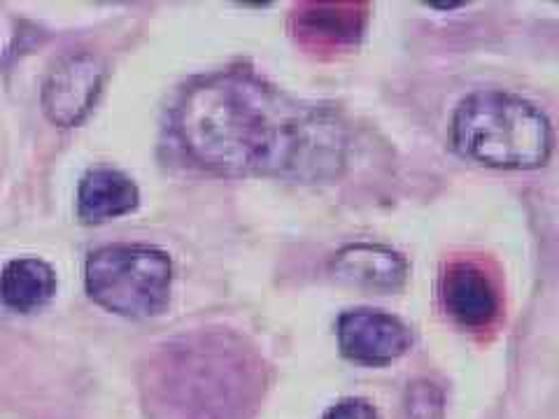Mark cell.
Returning a JSON list of instances; mask_svg holds the SVG:
<instances>
[{"instance_id": "cell-11", "label": "cell", "mask_w": 559, "mask_h": 419, "mask_svg": "<svg viewBox=\"0 0 559 419\" xmlns=\"http://www.w3.org/2000/svg\"><path fill=\"white\" fill-rule=\"evenodd\" d=\"M441 392L429 382H415L408 392L411 419H441Z\"/></svg>"}, {"instance_id": "cell-9", "label": "cell", "mask_w": 559, "mask_h": 419, "mask_svg": "<svg viewBox=\"0 0 559 419\" xmlns=\"http://www.w3.org/2000/svg\"><path fill=\"white\" fill-rule=\"evenodd\" d=\"M57 275L40 259H14L0 273V301L14 312H33L49 303Z\"/></svg>"}, {"instance_id": "cell-6", "label": "cell", "mask_w": 559, "mask_h": 419, "mask_svg": "<svg viewBox=\"0 0 559 419\" xmlns=\"http://www.w3.org/2000/svg\"><path fill=\"white\" fill-rule=\"evenodd\" d=\"M443 303L450 318L466 328H487L499 318V291L480 266L457 261L443 275Z\"/></svg>"}, {"instance_id": "cell-4", "label": "cell", "mask_w": 559, "mask_h": 419, "mask_svg": "<svg viewBox=\"0 0 559 419\" xmlns=\"http://www.w3.org/2000/svg\"><path fill=\"white\" fill-rule=\"evenodd\" d=\"M103 82L105 63L98 57L90 51L63 57L49 70L43 86V110L51 124L63 129L82 124L94 108Z\"/></svg>"}, {"instance_id": "cell-2", "label": "cell", "mask_w": 559, "mask_h": 419, "mask_svg": "<svg viewBox=\"0 0 559 419\" xmlns=\"http://www.w3.org/2000/svg\"><path fill=\"white\" fill-rule=\"evenodd\" d=\"M450 137L466 159L503 170L538 168L552 152L546 115L530 100L503 92H478L462 100Z\"/></svg>"}, {"instance_id": "cell-1", "label": "cell", "mask_w": 559, "mask_h": 419, "mask_svg": "<svg viewBox=\"0 0 559 419\" xmlns=\"http://www.w3.org/2000/svg\"><path fill=\"white\" fill-rule=\"evenodd\" d=\"M173 131L191 161L222 175L318 182L336 178L345 164L336 115L294 100L250 70L189 84L175 103Z\"/></svg>"}, {"instance_id": "cell-12", "label": "cell", "mask_w": 559, "mask_h": 419, "mask_svg": "<svg viewBox=\"0 0 559 419\" xmlns=\"http://www.w3.org/2000/svg\"><path fill=\"white\" fill-rule=\"evenodd\" d=\"M322 419H378L376 408L364 398H345L334 408H329Z\"/></svg>"}, {"instance_id": "cell-7", "label": "cell", "mask_w": 559, "mask_h": 419, "mask_svg": "<svg viewBox=\"0 0 559 419\" xmlns=\"http://www.w3.org/2000/svg\"><path fill=\"white\" fill-rule=\"evenodd\" d=\"M408 273L406 259L399 252L382 248V244L357 242L347 244L341 250L334 261H331V275L341 283L364 287V289H378V291H392L404 285Z\"/></svg>"}, {"instance_id": "cell-5", "label": "cell", "mask_w": 559, "mask_h": 419, "mask_svg": "<svg viewBox=\"0 0 559 419\" xmlns=\"http://www.w3.org/2000/svg\"><path fill=\"white\" fill-rule=\"evenodd\" d=\"M413 338L408 326L380 310H347L338 320L341 352L361 366H388L406 352Z\"/></svg>"}, {"instance_id": "cell-3", "label": "cell", "mask_w": 559, "mask_h": 419, "mask_svg": "<svg viewBox=\"0 0 559 419\" xmlns=\"http://www.w3.org/2000/svg\"><path fill=\"white\" fill-rule=\"evenodd\" d=\"M92 299L121 318H154L170 299L173 266L166 252L147 244H110L96 250L84 268Z\"/></svg>"}, {"instance_id": "cell-8", "label": "cell", "mask_w": 559, "mask_h": 419, "mask_svg": "<svg viewBox=\"0 0 559 419\" xmlns=\"http://www.w3.org/2000/svg\"><path fill=\"white\" fill-rule=\"evenodd\" d=\"M138 205V189L124 172L112 168L90 170L80 182L78 215L86 224H100L129 215Z\"/></svg>"}, {"instance_id": "cell-10", "label": "cell", "mask_w": 559, "mask_h": 419, "mask_svg": "<svg viewBox=\"0 0 559 419\" xmlns=\"http://www.w3.org/2000/svg\"><path fill=\"white\" fill-rule=\"evenodd\" d=\"M361 5H306L299 14V33L318 45L353 43L361 31Z\"/></svg>"}]
</instances>
